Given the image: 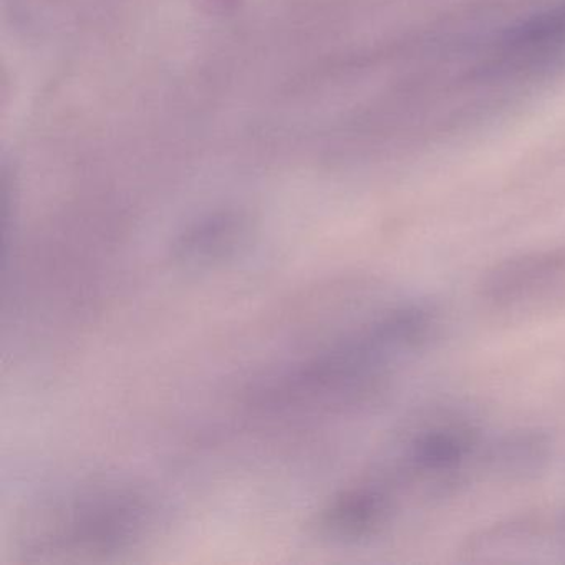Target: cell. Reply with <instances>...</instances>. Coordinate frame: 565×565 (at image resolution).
<instances>
[{
  "instance_id": "ba28073f",
  "label": "cell",
  "mask_w": 565,
  "mask_h": 565,
  "mask_svg": "<svg viewBox=\"0 0 565 565\" xmlns=\"http://www.w3.org/2000/svg\"><path fill=\"white\" fill-rule=\"evenodd\" d=\"M551 441L539 431L509 433L489 446L486 466L494 475L508 479H525L537 475L547 465Z\"/></svg>"
},
{
  "instance_id": "8992f818",
  "label": "cell",
  "mask_w": 565,
  "mask_h": 565,
  "mask_svg": "<svg viewBox=\"0 0 565 565\" xmlns=\"http://www.w3.org/2000/svg\"><path fill=\"white\" fill-rule=\"evenodd\" d=\"M565 284V246L521 254L486 276L482 296L499 307L514 306Z\"/></svg>"
},
{
  "instance_id": "6da1fadb",
  "label": "cell",
  "mask_w": 565,
  "mask_h": 565,
  "mask_svg": "<svg viewBox=\"0 0 565 565\" xmlns=\"http://www.w3.org/2000/svg\"><path fill=\"white\" fill-rule=\"evenodd\" d=\"M147 522V504L135 492L95 491L55 511L29 551L54 557L124 552L143 535Z\"/></svg>"
},
{
  "instance_id": "3957f363",
  "label": "cell",
  "mask_w": 565,
  "mask_h": 565,
  "mask_svg": "<svg viewBox=\"0 0 565 565\" xmlns=\"http://www.w3.org/2000/svg\"><path fill=\"white\" fill-rule=\"evenodd\" d=\"M481 446L475 426L462 422L435 423L409 436L399 462L405 479H428L448 486Z\"/></svg>"
},
{
  "instance_id": "52a82bcc",
  "label": "cell",
  "mask_w": 565,
  "mask_h": 565,
  "mask_svg": "<svg viewBox=\"0 0 565 565\" xmlns=\"http://www.w3.org/2000/svg\"><path fill=\"white\" fill-rule=\"evenodd\" d=\"M246 239L247 231L244 223L231 217H221L184 233L174 243L171 257L174 263L188 269L216 266L236 256Z\"/></svg>"
},
{
  "instance_id": "5b68a950",
  "label": "cell",
  "mask_w": 565,
  "mask_h": 565,
  "mask_svg": "<svg viewBox=\"0 0 565 565\" xmlns=\"http://www.w3.org/2000/svg\"><path fill=\"white\" fill-rule=\"evenodd\" d=\"M393 495L382 484L347 489L320 511L316 531L320 537L353 544L379 534L392 518Z\"/></svg>"
},
{
  "instance_id": "7a4b0ae2",
  "label": "cell",
  "mask_w": 565,
  "mask_h": 565,
  "mask_svg": "<svg viewBox=\"0 0 565 565\" xmlns=\"http://www.w3.org/2000/svg\"><path fill=\"white\" fill-rule=\"evenodd\" d=\"M565 68V0L504 32L488 75H545Z\"/></svg>"
},
{
  "instance_id": "277c9868",
  "label": "cell",
  "mask_w": 565,
  "mask_h": 565,
  "mask_svg": "<svg viewBox=\"0 0 565 565\" xmlns=\"http://www.w3.org/2000/svg\"><path fill=\"white\" fill-rule=\"evenodd\" d=\"M565 554V511L492 525L466 542L471 561H512L518 554Z\"/></svg>"
}]
</instances>
